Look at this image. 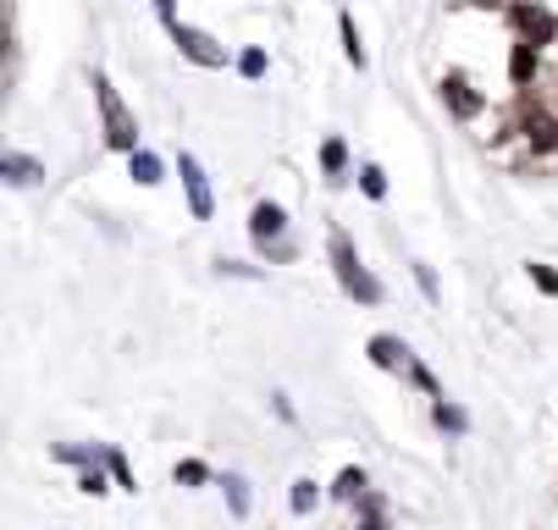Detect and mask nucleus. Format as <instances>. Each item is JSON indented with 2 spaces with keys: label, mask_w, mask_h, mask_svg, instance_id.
<instances>
[{
  "label": "nucleus",
  "mask_w": 558,
  "mask_h": 530,
  "mask_svg": "<svg viewBox=\"0 0 558 530\" xmlns=\"http://www.w3.org/2000/svg\"><path fill=\"white\" fill-rule=\"evenodd\" d=\"M332 266H338V282L349 287V298H360V305H381V282L360 266V255H354V244L343 233H332Z\"/></svg>",
  "instance_id": "1"
},
{
  "label": "nucleus",
  "mask_w": 558,
  "mask_h": 530,
  "mask_svg": "<svg viewBox=\"0 0 558 530\" xmlns=\"http://www.w3.org/2000/svg\"><path fill=\"white\" fill-rule=\"evenodd\" d=\"M95 100H100V116H106V144L111 149H138V127H133V116H128V106L117 100V89H111V78L106 72H95Z\"/></svg>",
  "instance_id": "2"
},
{
  "label": "nucleus",
  "mask_w": 558,
  "mask_h": 530,
  "mask_svg": "<svg viewBox=\"0 0 558 530\" xmlns=\"http://www.w3.org/2000/svg\"><path fill=\"white\" fill-rule=\"evenodd\" d=\"M520 138L531 156H558V116L547 106H525L520 111Z\"/></svg>",
  "instance_id": "3"
},
{
  "label": "nucleus",
  "mask_w": 558,
  "mask_h": 530,
  "mask_svg": "<svg viewBox=\"0 0 558 530\" xmlns=\"http://www.w3.org/2000/svg\"><path fill=\"white\" fill-rule=\"evenodd\" d=\"M514 34L525 39V45H553V34H558V17L547 12V7H536V0H520L514 7Z\"/></svg>",
  "instance_id": "4"
},
{
  "label": "nucleus",
  "mask_w": 558,
  "mask_h": 530,
  "mask_svg": "<svg viewBox=\"0 0 558 530\" xmlns=\"http://www.w3.org/2000/svg\"><path fill=\"white\" fill-rule=\"evenodd\" d=\"M178 177H183V194H189V215L194 221H210L216 199H210V183H205V167L194 156H178Z\"/></svg>",
  "instance_id": "5"
},
{
  "label": "nucleus",
  "mask_w": 558,
  "mask_h": 530,
  "mask_svg": "<svg viewBox=\"0 0 558 530\" xmlns=\"http://www.w3.org/2000/svg\"><path fill=\"white\" fill-rule=\"evenodd\" d=\"M282 226H288L282 205H255V215H250V233H255L260 255H271V260H288V249H277V238H282Z\"/></svg>",
  "instance_id": "6"
},
{
  "label": "nucleus",
  "mask_w": 558,
  "mask_h": 530,
  "mask_svg": "<svg viewBox=\"0 0 558 530\" xmlns=\"http://www.w3.org/2000/svg\"><path fill=\"white\" fill-rule=\"evenodd\" d=\"M172 45H178L194 66H227V50H221L205 28H183V23H178V28H172Z\"/></svg>",
  "instance_id": "7"
},
{
  "label": "nucleus",
  "mask_w": 558,
  "mask_h": 530,
  "mask_svg": "<svg viewBox=\"0 0 558 530\" xmlns=\"http://www.w3.org/2000/svg\"><path fill=\"white\" fill-rule=\"evenodd\" d=\"M437 89H442V106H448V111H453L459 122H475V116H482V111H487V100H482V95H475V89H470V84L459 78V72H448V78H442Z\"/></svg>",
  "instance_id": "8"
},
{
  "label": "nucleus",
  "mask_w": 558,
  "mask_h": 530,
  "mask_svg": "<svg viewBox=\"0 0 558 530\" xmlns=\"http://www.w3.org/2000/svg\"><path fill=\"white\" fill-rule=\"evenodd\" d=\"M365 354H371V365H381V370H398V375H410V365H415V354H410V343H398V337H371L365 343Z\"/></svg>",
  "instance_id": "9"
},
{
  "label": "nucleus",
  "mask_w": 558,
  "mask_h": 530,
  "mask_svg": "<svg viewBox=\"0 0 558 530\" xmlns=\"http://www.w3.org/2000/svg\"><path fill=\"white\" fill-rule=\"evenodd\" d=\"M536 72H542V50L536 45H514V56H509V78L520 84V89H531V78H536Z\"/></svg>",
  "instance_id": "10"
},
{
  "label": "nucleus",
  "mask_w": 558,
  "mask_h": 530,
  "mask_svg": "<svg viewBox=\"0 0 558 530\" xmlns=\"http://www.w3.org/2000/svg\"><path fill=\"white\" fill-rule=\"evenodd\" d=\"M0 172H7V183H12V188H34V183L45 177V167H39L34 156H17V149H12L7 161H0Z\"/></svg>",
  "instance_id": "11"
},
{
  "label": "nucleus",
  "mask_w": 558,
  "mask_h": 530,
  "mask_svg": "<svg viewBox=\"0 0 558 530\" xmlns=\"http://www.w3.org/2000/svg\"><path fill=\"white\" fill-rule=\"evenodd\" d=\"M365 492H371V481H365V470H360V465L338 470V481H332V497H343V503H360Z\"/></svg>",
  "instance_id": "12"
},
{
  "label": "nucleus",
  "mask_w": 558,
  "mask_h": 530,
  "mask_svg": "<svg viewBox=\"0 0 558 530\" xmlns=\"http://www.w3.org/2000/svg\"><path fill=\"white\" fill-rule=\"evenodd\" d=\"M432 420H437L448 436H464V431H470V415H464L459 404H448V398H437V404H432Z\"/></svg>",
  "instance_id": "13"
},
{
  "label": "nucleus",
  "mask_w": 558,
  "mask_h": 530,
  "mask_svg": "<svg viewBox=\"0 0 558 530\" xmlns=\"http://www.w3.org/2000/svg\"><path fill=\"white\" fill-rule=\"evenodd\" d=\"M50 459H61V465H77V470H89V465H106V447H50Z\"/></svg>",
  "instance_id": "14"
},
{
  "label": "nucleus",
  "mask_w": 558,
  "mask_h": 530,
  "mask_svg": "<svg viewBox=\"0 0 558 530\" xmlns=\"http://www.w3.org/2000/svg\"><path fill=\"white\" fill-rule=\"evenodd\" d=\"M315 503H322V486H315L310 476H299L293 492H288V508H293V514H315Z\"/></svg>",
  "instance_id": "15"
},
{
  "label": "nucleus",
  "mask_w": 558,
  "mask_h": 530,
  "mask_svg": "<svg viewBox=\"0 0 558 530\" xmlns=\"http://www.w3.org/2000/svg\"><path fill=\"white\" fill-rule=\"evenodd\" d=\"M322 172H327V177H343V172H349V144H343V138H327V144H322Z\"/></svg>",
  "instance_id": "16"
},
{
  "label": "nucleus",
  "mask_w": 558,
  "mask_h": 530,
  "mask_svg": "<svg viewBox=\"0 0 558 530\" xmlns=\"http://www.w3.org/2000/svg\"><path fill=\"white\" fill-rule=\"evenodd\" d=\"M221 492H227V508H232L238 519L250 514V481H244V476H221Z\"/></svg>",
  "instance_id": "17"
},
{
  "label": "nucleus",
  "mask_w": 558,
  "mask_h": 530,
  "mask_svg": "<svg viewBox=\"0 0 558 530\" xmlns=\"http://www.w3.org/2000/svg\"><path fill=\"white\" fill-rule=\"evenodd\" d=\"M338 34H343V56H349V66H365V45H360V28H354L349 12L338 17Z\"/></svg>",
  "instance_id": "18"
},
{
  "label": "nucleus",
  "mask_w": 558,
  "mask_h": 530,
  "mask_svg": "<svg viewBox=\"0 0 558 530\" xmlns=\"http://www.w3.org/2000/svg\"><path fill=\"white\" fill-rule=\"evenodd\" d=\"M133 177L149 188V183H161V156H149V149H133Z\"/></svg>",
  "instance_id": "19"
},
{
  "label": "nucleus",
  "mask_w": 558,
  "mask_h": 530,
  "mask_svg": "<svg viewBox=\"0 0 558 530\" xmlns=\"http://www.w3.org/2000/svg\"><path fill=\"white\" fill-rule=\"evenodd\" d=\"M106 470H111V481L122 486V492H138V481H133V470H128V459L117 447H106Z\"/></svg>",
  "instance_id": "20"
},
{
  "label": "nucleus",
  "mask_w": 558,
  "mask_h": 530,
  "mask_svg": "<svg viewBox=\"0 0 558 530\" xmlns=\"http://www.w3.org/2000/svg\"><path fill=\"white\" fill-rule=\"evenodd\" d=\"M172 476H178V486H205V481H210V465H205V459H183Z\"/></svg>",
  "instance_id": "21"
},
{
  "label": "nucleus",
  "mask_w": 558,
  "mask_h": 530,
  "mask_svg": "<svg viewBox=\"0 0 558 530\" xmlns=\"http://www.w3.org/2000/svg\"><path fill=\"white\" fill-rule=\"evenodd\" d=\"M106 476H111V470H100V465H89V470H77V492H89V497H100V492H106Z\"/></svg>",
  "instance_id": "22"
},
{
  "label": "nucleus",
  "mask_w": 558,
  "mask_h": 530,
  "mask_svg": "<svg viewBox=\"0 0 558 530\" xmlns=\"http://www.w3.org/2000/svg\"><path fill=\"white\" fill-rule=\"evenodd\" d=\"M238 72H244L250 84H255V78H266V50H244V56H238Z\"/></svg>",
  "instance_id": "23"
},
{
  "label": "nucleus",
  "mask_w": 558,
  "mask_h": 530,
  "mask_svg": "<svg viewBox=\"0 0 558 530\" xmlns=\"http://www.w3.org/2000/svg\"><path fill=\"white\" fill-rule=\"evenodd\" d=\"M525 271H531V282H536L547 298H558V271H553V266H536V260H531Z\"/></svg>",
  "instance_id": "24"
},
{
  "label": "nucleus",
  "mask_w": 558,
  "mask_h": 530,
  "mask_svg": "<svg viewBox=\"0 0 558 530\" xmlns=\"http://www.w3.org/2000/svg\"><path fill=\"white\" fill-rule=\"evenodd\" d=\"M360 188H365L371 199H381V194H387V177H381V167H360Z\"/></svg>",
  "instance_id": "25"
},
{
  "label": "nucleus",
  "mask_w": 558,
  "mask_h": 530,
  "mask_svg": "<svg viewBox=\"0 0 558 530\" xmlns=\"http://www.w3.org/2000/svg\"><path fill=\"white\" fill-rule=\"evenodd\" d=\"M415 282H421V293L437 305V276H432V266H415Z\"/></svg>",
  "instance_id": "26"
},
{
  "label": "nucleus",
  "mask_w": 558,
  "mask_h": 530,
  "mask_svg": "<svg viewBox=\"0 0 558 530\" xmlns=\"http://www.w3.org/2000/svg\"><path fill=\"white\" fill-rule=\"evenodd\" d=\"M155 12H161L167 28H178V0H155Z\"/></svg>",
  "instance_id": "27"
},
{
  "label": "nucleus",
  "mask_w": 558,
  "mask_h": 530,
  "mask_svg": "<svg viewBox=\"0 0 558 530\" xmlns=\"http://www.w3.org/2000/svg\"><path fill=\"white\" fill-rule=\"evenodd\" d=\"M354 530H387V514H365V519H360Z\"/></svg>",
  "instance_id": "28"
},
{
  "label": "nucleus",
  "mask_w": 558,
  "mask_h": 530,
  "mask_svg": "<svg viewBox=\"0 0 558 530\" xmlns=\"http://www.w3.org/2000/svg\"><path fill=\"white\" fill-rule=\"evenodd\" d=\"M470 7H504V0H470Z\"/></svg>",
  "instance_id": "29"
}]
</instances>
